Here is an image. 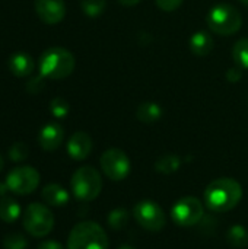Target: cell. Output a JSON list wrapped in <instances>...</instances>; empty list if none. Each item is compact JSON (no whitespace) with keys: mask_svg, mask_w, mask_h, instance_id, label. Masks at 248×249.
<instances>
[{"mask_svg":"<svg viewBox=\"0 0 248 249\" xmlns=\"http://www.w3.org/2000/svg\"><path fill=\"white\" fill-rule=\"evenodd\" d=\"M205 204L216 213H225L238 206L243 198V187L232 178H218L205 190Z\"/></svg>","mask_w":248,"mask_h":249,"instance_id":"6da1fadb","label":"cell"},{"mask_svg":"<svg viewBox=\"0 0 248 249\" xmlns=\"http://www.w3.org/2000/svg\"><path fill=\"white\" fill-rule=\"evenodd\" d=\"M75 64V57L69 50L63 47H51L39 57V74L45 79L61 80L73 73Z\"/></svg>","mask_w":248,"mask_h":249,"instance_id":"7a4b0ae2","label":"cell"},{"mask_svg":"<svg viewBox=\"0 0 248 249\" xmlns=\"http://www.w3.org/2000/svg\"><path fill=\"white\" fill-rule=\"evenodd\" d=\"M67 249H108V238L98 223L80 222L69 235Z\"/></svg>","mask_w":248,"mask_h":249,"instance_id":"3957f363","label":"cell"},{"mask_svg":"<svg viewBox=\"0 0 248 249\" xmlns=\"http://www.w3.org/2000/svg\"><path fill=\"white\" fill-rule=\"evenodd\" d=\"M206 22L212 32L218 35L229 36L241 29L243 16L237 7L228 3H218L209 10L206 16Z\"/></svg>","mask_w":248,"mask_h":249,"instance_id":"277c9868","label":"cell"},{"mask_svg":"<svg viewBox=\"0 0 248 249\" xmlns=\"http://www.w3.org/2000/svg\"><path fill=\"white\" fill-rule=\"evenodd\" d=\"M73 196L80 201L95 200L102 190V178L99 172L92 166L79 168L70 181Z\"/></svg>","mask_w":248,"mask_h":249,"instance_id":"5b68a950","label":"cell"},{"mask_svg":"<svg viewBox=\"0 0 248 249\" xmlns=\"http://www.w3.org/2000/svg\"><path fill=\"white\" fill-rule=\"evenodd\" d=\"M23 228L31 236L35 238L47 236L54 228V216L47 206L39 203H32L25 210Z\"/></svg>","mask_w":248,"mask_h":249,"instance_id":"8992f818","label":"cell"},{"mask_svg":"<svg viewBox=\"0 0 248 249\" xmlns=\"http://www.w3.org/2000/svg\"><path fill=\"white\" fill-rule=\"evenodd\" d=\"M99 163H101L102 172L111 181H123L124 178H127V175L130 174V168H132L130 159L126 155V152L117 147L105 150L101 156Z\"/></svg>","mask_w":248,"mask_h":249,"instance_id":"52a82bcc","label":"cell"},{"mask_svg":"<svg viewBox=\"0 0 248 249\" xmlns=\"http://www.w3.org/2000/svg\"><path fill=\"white\" fill-rule=\"evenodd\" d=\"M6 184L9 191L18 196H28L37 190L39 184V174L32 166H19L7 174Z\"/></svg>","mask_w":248,"mask_h":249,"instance_id":"ba28073f","label":"cell"},{"mask_svg":"<svg viewBox=\"0 0 248 249\" xmlns=\"http://www.w3.org/2000/svg\"><path fill=\"white\" fill-rule=\"evenodd\" d=\"M203 213V204L196 197H183L171 210L172 220L181 228H191L197 225L202 220Z\"/></svg>","mask_w":248,"mask_h":249,"instance_id":"9c48e42d","label":"cell"},{"mask_svg":"<svg viewBox=\"0 0 248 249\" xmlns=\"http://www.w3.org/2000/svg\"><path fill=\"white\" fill-rule=\"evenodd\" d=\"M133 217L136 222L149 232H159L164 229L167 219L164 210L155 201H140L133 209Z\"/></svg>","mask_w":248,"mask_h":249,"instance_id":"30bf717a","label":"cell"},{"mask_svg":"<svg viewBox=\"0 0 248 249\" xmlns=\"http://www.w3.org/2000/svg\"><path fill=\"white\" fill-rule=\"evenodd\" d=\"M35 12L47 25H57L66 16V4L63 0H35Z\"/></svg>","mask_w":248,"mask_h":249,"instance_id":"8fae6325","label":"cell"},{"mask_svg":"<svg viewBox=\"0 0 248 249\" xmlns=\"http://www.w3.org/2000/svg\"><path fill=\"white\" fill-rule=\"evenodd\" d=\"M64 139V130L60 124L57 123H48L47 125H44L38 134V142L39 146L47 150V152H53L57 150Z\"/></svg>","mask_w":248,"mask_h":249,"instance_id":"7c38bea8","label":"cell"},{"mask_svg":"<svg viewBox=\"0 0 248 249\" xmlns=\"http://www.w3.org/2000/svg\"><path fill=\"white\" fill-rule=\"evenodd\" d=\"M92 152V139L85 131H76L67 142V153L75 160H83Z\"/></svg>","mask_w":248,"mask_h":249,"instance_id":"4fadbf2b","label":"cell"},{"mask_svg":"<svg viewBox=\"0 0 248 249\" xmlns=\"http://www.w3.org/2000/svg\"><path fill=\"white\" fill-rule=\"evenodd\" d=\"M9 70L16 77H26L34 71V61L32 57L26 53H15L9 58Z\"/></svg>","mask_w":248,"mask_h":249,"instance_id":"5bb4252c","label":"cell"},{"mask_svg":"<svg viewBox=\"0 0 248 249\" xmlns=\"http://www.w3.org/2000/svg\"><path fill=\"white\" fill-rule=\"evenodd\" d=\"M189 47L191 53L197 57H205L213 50V38L206 31L194 32L189 39Z\"/></svg>","mask_w":248,"mask_h":249,"instance_id":"9a60e30c","label":"cell"},{"mask_svg":"<svg viewBox=\"0 0 248 249\" xmlns=\"http://www.w3.org/2000/svg\"><path fill=\"white\" fill-rule=\"evenodd\" d=\"M42 200L48 206L61 207L69 201V193L58 184H48L42 188Z\"/></svg>","mask_w":248,"mask_h":249,"instance_id":"2e32d148","label":"cell"},{"mask_svg":"<svg viewBox=\"0 0 248 249\" xmlns=\"http://www.w3.org/2000/svg\"><path fill=\"white\" fill-rule=\"evenodd\" d=\"M136 117L145 124H153L162 117V108L156 102H142L136 109Z\"/></svg>","mask_w":248,"mask_h":249,"instance_id":"e0dca14e","label":"cell"},{"mask_svg":"<svg viewBox=\"0 0 248 249\" xmlns=\"http://www.w3.org/2000/svg\"><path fill=\"white\" fill-rule=\"evenodd\" d=\"M19 216H20L19 204L13 198L1 197L0 198V220L12 223V222L18 220Z\"/></svg>","mask_w":248,"mask_h":249,"instance_id":"ac0fdd59","label":"cell"},{"mask_svg":"<svg viewBox=\"0 0 248 249\" xmlns=\"http://www.w3.org/2000/svg\"><path fill=\"white\" fill-rule=\"evenodd\" d=\"M181 166V159L177 155H164L155 162V169L159 174L164 175H171L177 172Z\"/></svg>","mask_w":248,"mask_h":249,"instance_id":"d6986e66","label":"cell"},{"mask_svg":"<svg viewBox=\"0 0 248 249\" xmlns=\"http://www.w3.org/2000/svg\"><path fill=\"white\" fill-rule=\"evenodd\" d=\"M227 242L234 248H244L248 244V231L243 225H234L227 232Z\"/></svg>","mask_w":248,"mask_h":249,"instance_id":"ffe728a7","label":"cell"},{"mask_svg":"<svg viewBox=\"0 0 248 249\" xmlns=\"http://www.w3.org/2000/svg\"><path fill=\"white\" fill-rule=\"evenodd\" d=\"M232 58L238 67L248 70V38L238 39L232 47Z\"/></svg>","mask_w":248,"mask_h":249,"instance_id":"44dd1931","label":"cell"},{"mask_svg":"<svg viewBox=\"0 0 248 249\" xmlns=\"http://www.w3.org/2000/svg\"><path fill=\"white\" fill-rule=\"evenodd\" d=\"M129 219H130V216L126 209H114L108 214V225L114 231H121L127 226Z\"/></svg>","mask_w":248,"mask_h":249,"instance_id":"7402d4cb","label":"cell"},{"mask_svg":"<svg viewBox=\"0 0 248 249\" xmlns=\"http://www.w3.org/2000/svg\"><path fill=\"white\" fill-rule=\"evenodd\" d=\"M105 6H107L105 0H80V7L83 13L89 18H96L102 15Z\"/></svg>","mask_w":248,"mask_h":249,"instance_id":"603a6c76","label":"cell"},{"mask_svg":"<svg viewBox=\"0 0 248 249\" xmlns=\"http://www.w3.org/2000/svg\"><path fill=\"white\" fill-rule=\"evenodd\" d=\"M69 111H70V105H69V102H67L64 98H61V96H57V98H54V99L50 102V112H51L56 118H64V117H67Z\"/></svg>","mask_w":248,"mask_h":249,"instance_id":"cb8c5ba5","label":"cell"},{"mask_svg":"<svg viewBox=\"0 0 248 249\" xmlns=\"http://www.w3.org/2000/svg\"><path fill=\"white\" fill-rule=\"evenodd\" d=\"M28 242L23 235L20 233H9L4 236L3 248L4 249H26Z\"/></svg>","mask_w":248,"mask_h":249,"instance_id":"d4e9b609","label":"cell"},{"mask_svg":"<svg viewBox=\"0 0 248 249\" xmlns=\"http://www.w3.org/2000/svg\"><path fill=\"white\" fill-rule=\"evenodd\" d=\"M9 156L13 162H22L28 158V147L25 143H15L10 150H9Z\"/></svg>","mask_w":248,"mask_h":249,"instance_id":"484cf974","label":"cell"},{"mask_svg":"<svg viewBox=\"0 0 248 249\" xmlns=\"http://www.w3.org/2000/svg\"><path fill=\"white\" fill-rule=\"evenodd\" d=\"M45 88V77L42 74H38L35 77H32L28 83H26V90L32 95L39 93L42 89Z\"/></svg>","mask_w":248,"mask_h":249,"instance_id":"4316f807","label":"cell"},{"mask_svg":"<svg viewBox=\"0 0 248 249\" xmlns=\"http://www.w3.org/2000/svg\"><path fill=\"white\" fill-rule=\"evenodd\" d=\"M155 1H156V6L161 10H164V12H172V10L178 9L184 0H155Z\"/></svg>","mask_w":248,"mask_h":249,"instance_id":"83f0119b","label":"cell"},{"mask_svg":"<svg viewBox=\"0 0 248 249\" xmlns=\"http://www.w3.org/2000/svg\"><path fill=\"white\" fill-rule=\"evenodd\" d=\"M227 79H228V82H231V83L240 82V80L243 79V69L238 67V66L228 69V71H227Z\"/></svg>","mask_w":248,"mask_h":249,"instance_id":"f1b7e54d","label":"cell"},{"mask_svg":"<svg viewBox=\"0 0 248 249\" xmlns=\"http://www.w3.org/2000/svg\"><path fill=\"white\" fill-rule=\"evenodd\" d=\"M37 249H64L61 244L56 242V241H44L38 245Z\"/></svg>","mask_w":248,"mask_h":249,"instance_id":"f546056e","label":"cell"},{"mask_svg":"<svg viewBox=\"0 0 248 249\" xmlns=\"http://www.w3.org/2000/svg\"><path fill=\"white\" fill-rule=\"evenodd\" d=\"M117 1L123 6H136L137 3H140V0H117Z\"/></svg>","mask_w":248,"mask_h":249,"instance_id":"4dcf8cb0","label":"cell"},{"mask_svg":"<svg viewBox=\"0 0 248 249\" xmlns=\"http://www.w3.org/2000/svg\"><path fill=\"white\" fill-rule=\"evenodd\" d=\"M7 190H9L7 184L6 182H0V197H4L6 193H7Z\"/></svg>","mask_w":248,"mask_h":249,"instance_id":"1f68e13d","label":"cell"},{"mask_svg":"<svg viewBox=\"0 0 248 249\" xmlns=\"http://www.w3.org/2000/svg\"><path fill=\"white\" fill-rule=\"evenodd\" d=\"M3 166H4V160H3V158H1V155H0V172H1V169H3Z\"/></svg>","mask_w":248,"mask_h":249,"instance_id":"d6a6232c","label":"cell"},{"mask_svg":"<svg viewBox=\"0 0 248 249\" xmlns=\"http://www.w3.org/2000/svg\"><path fill=\"white\" fill-rule=\"evenodd\" d=\"M118 249H136V248H133V247H130V245H123V247H120Z\"/></svg>","mask_w":248,"mask_h":249,"instance_id":"836d02e7","label":"cell"},{"mask_svg":"<svg viewBox=\"0 0 248 249\" xmlns=\"http://www.w3.org/2000/svg\"><path fill=\"white\" fill-rule=\"evenodd\" d=\"M240 1H241L243 4H246V6H248V0H240Z\"/></svg>","mask_w":248,"mask_h":249,"instance_id":"e575fe53","label":"cell"}]
</instances>
